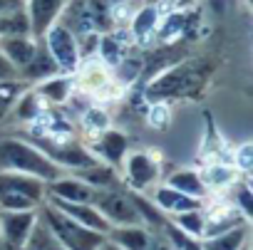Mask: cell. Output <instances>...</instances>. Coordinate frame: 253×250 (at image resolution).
I'll use <instances>...</instances> for the list:
<instances>
[{
    "label": "cell",
    "instance_id": "e0dca14e",
    "mask_svg": "<svg viewBox=\"0 0 253 250\" xmlns=\"http://www.w3.org/2000/svg\"><path fill=\"white\" fill-rule=\"evenodd\" d=\"M84 5L94 33L104 35L114 30V0H84Z\"/></svg>",
    "mask_w": 253,
    "mask_h": 250
},
{
    "label": "cell",
    "instance_id": "1f68e13d",
    "mask_svg": "<svg viewBox=\"0 0 253 250\" xmlns=\"http://www.w3.org/2000/svg\"><path fill=\"white\" fill-rule=\"evenodd\" d=\"M13 79H18V67L5 55H0V82H13Z\"/></svg>",
    "mask_w": 253,
    "mask_h": 250
},
{
    "label": "cell",
    "instance_id": "52a82bcc",
    "mask_svg": "<svg viewBox=\"0 0 253 250\" xmlns=\"http://www.w3.org/2000/svg\"><path fill=\"white\" fill-rule=\"evenodd\" d=\"M35 211H5L0 208V240L10 250L25 248V240L35 223Z\"/></svg>",
    "mask_w": 253,
    "mask_h": 250
},
{
    "label": "cell",
    "instance_id": "9c48e42d",
    "mask_svg": "<svg viewBox=\"0 0 253 250\" xmlns=\"http://www.w3.org/2000/svg\"><path fill=\"white\" fill-rule=\"evenodd\" d=\"M67 0H28L25 3V15H28V28L35 40H42L47 28L60 20V13Z\"/></svg>",
    "mask_w": 253,
    "mask_h": 250
},
{
    "label": "cell",
    "instance_id": "7402d4cb",
    "mask_svg": "<svg viewBox=\"0 0 253 250\" xmlns=\"http://www.w3.org/2000/svg\"><path fill=\"white\" fill-rule=\"evenodd\" d=\"M25 250H67V248L50 233V228L42 220L35 218L33 230H30V235L25 240Z\"/></svg>",
    "mask_w": 253,
    "mask_h": 250
},
{
    "label": "cell",
    "instance_id": "3957f363",
    "mask_svg": "<svg viewBox=\"0 0 253 250\" xmlns=\"http://www.w3.org/2000/svg\"><path fill=\"white\" fill-rule=\"evenodd\" d=\"M40 220L50 228V233L67 248V250H97L104 243V233L89 230L82 223L72 220L70 215H65L62 211L47 206H40Z\"/></svg>",
    "mask_w": 253,
    "mask_h": 250
},
{
    "label": "cell",
    "instance_id": "4dcf8cb0",
    "mask_svg": "<svg viewBox=\"0 0 253 250\" xmlns=\"http://www.w3.org/2000/svg\"><path fill=\"white\" fill-rule=\"evenodd\" d=\"M147 119H149V124H152L154 129H167V127H169V119H171L169 107H167V104H162V102L152 104V107H149V111H147Z\"/></svg>",
    "mask_w": 253,
    "mask_h": 250
},
{
    "label": "cell",
    "instance_id": "ffe728a7",
    "mask_svg": "<svg viewBox=\"0 0 253 250\" xmlns=\"http://www.w3.org/2000/svg\"><path fill=\"white\" fill-rule=\"evenodd\" d=\"M72 79H67V77H47L35 92H38V97L40 99H45V102H50V104H65L67 102V97L72 94Z\"/></svg>",
    "mask_w": 253,
    "mask_h": 250
},
{
    "label": "cell",
    "instance_id": "9a60e30c",
    "mask_svg": "<svg viewBox=\"0 0 253 250\" xmlns=\"http://www.w3.org/2000/svg\"><path fill=\"white\" fill-rule=\"evenodd\" d=\"M47 188V193H52V196H57V198H65V201H77V203H89L92 201V193H94V188L92 186H87L82 179H77V176H67V179H55V181H50V183H45Z\"/></svg>",
    "mask_w": 253,
    "mask_h": 250
},
{
    "label": "cell",
    "instance_id": "d4e9b609",
    "mask_svg": "<svg viewBox=\"0 0 253 250\" xmlns=\"http://www.w3.org/2000/svg\"><path fill=\"white\" fill-rule=\"evenodd\" d=\"M236 176H238L236 169H231V166H226V164H211V166H206V171L201 174L206 188H223V186H231V183L236 181Z\"/></svg>",
    "mask_w": 253,
    "mask_h": 250
},
{
    "label": "cell",
    "instance_id": "4316f807",
    "mask_svg": "<svg viewBox=\"0 0 253 250\" xmlns=\"http://www.w3.org/2000/svg\"><path fill=\"white\" fill-rule=\"evenodd\" d=\"M82 127H84L87 134L97 137V134H102V132L109 127V116H107L104 109H99V107H89V109L82 114Z\"/></svg>",
    "mask_w": 253,
    "mask_h": 250
},
{
    "label": "cell",
    "instance_id": "484cf974",
    "mask_svg": "<svg viewBox=\"0 0 253 250\" xmlns=\"http://www.w3.org/2000/svg\"><path fill=\"white\" fill-rule=\"evenodd\" d=\"M174 220H176V228L191 238H199L201 230H204V215L196 211H184V213H174Z\"/></svg>",
    "mask_w": 253,
    "mask_h": 250
},
{
    "label": "cell",
    "instance_id": "d6a6232c",
    "mask_svg": "<svg viewBox=\"0 0 253 250\" xmlns=\"http://www.w3.org/2000/svg\"><path fill=\"white\" fill-rule=\"evenodd\" d=\"M238 193H236V206H241V211H243V215H246V220L251 218V188L248 186H243V188H236Z\"/></svg>",
    "mask_w": 253,
    "mask_h": 250
},
{
    "label": "cell",
    "instance_id": "277c9868",
    "mask_svg": "<svg viewBox=\"0 0 253 250\" xmlns=\"http://www.w3.org/2000/svg\"><path fill=\"white\" fill-rule=\"evenodd\" d=\"M75 74H77V87H80L84 94H92V97H97V99H114V97H119L122 89H124V87L114 79L112 67L104 65L97 55H87V57L77 65Z\"/></svg>",
    "mask_w": 253,
    "mask_h": 250
},
{
    "label": "cell",
    "instance_id": "d6986e66",
    "mask_svg": "<svg viewBox=\"0 0 253 250\" xmlns=\"http://www.w3.org/2000/svg\"><path fill=\"white\" fill-rule=\"evenodd\" d=\"M248 243V225L241 223L226 233H218V235H211L206 238L201 245V250H241L243 245Z\"/></svg>",
    "mask_w": 253,
    "mask_h": 250
},
{
    "label": "cell",
    "instance_id": "603a6c76",
    "mask_svg": "<svg viewBox=\"0 0 253 250\" xmlns=\"http://www.w3.org/2000/svg\"><path fill=\"white\" fill-rule=\"evenodd\" d=\"M159 28V10L157 5H144L132 20V35L139 40H149Z\"/></svg>",
    "mask_w": 253,
    "mask_h": 250
},
{
    "label": "cell",
    "instance_id": "44dd1931",
    "mask_svg": "<svg viewBox=\"0 0 253 250\" xmlns=\"http://www.w3.org/2000/svg\"><path fill=\"white\" fill-rule=\"evenodd\" d=\"M167 186H171V188H176L186 196H194V198H204L209 193L201 174H196V171H176V174L169 176Z\"/></svg>",
    "mask_w": 253,
    "mask_h": 250
},
{
    "label": "cell",
    "instance_id": "d590c367",
    "mask_svg": "<svg viewBox=\"0 0 253 250\" xmlns=\"http://www.w3.org/2000/svg\"><path fill=\"white\" fill-rule=\"evenodd\" d=\"M97 250H122V248H119L117 243H112L109 238H104V243H102V245H99Z\"/></svg>",
    "mask_w": 253,
    "mask_h": 250
},
{
    "label": "cell",
    "instance_id": "7a4b0ae2",
    "mask_svg": "<svg viewBox=\"0 0 253 250\" xmlns=\"http://www.w3.org/2000/svg\"><path fill=\"white\" fill-rule=\"evenodd\" d=\"M0 171L30 174V176H38L45 183L62 176L60 164H55L38 146H30V144L18 142V139H3L0 142Z\"/></svg>",
    "mask_w": 253,
    "mask_h": 250
},
{
    "label": "cell",
    "instance_id": "cb8c5ba5",
    "mask_svg": "<svg viewBox=\"0 0 253 250\" xmlns=\"http://www.w3.org/2000/svg\"><path fill=\"white\" fill-rule=\"evenodd\" d=\"M142 72H144V60H139V57H122L119 65L112 67V74H114V79H117L122 87L134 84Z\"/></svg>",
    "mask_w": 253,
    "mask_h": 250
},
{
    "label": "cell",
    "instance_id": "e575fe53",
    "mask_svg": "<svg viewBox=\"0 0 253 250\" xmlns=\"http://www.w3.org/2000/svg\"><path fill=\"white\" fill-rule=\"evenodd\" d=\"M25 8V0H0V15H8V13H18Z\"/></svg>",
    "mask_w": 253,
    "mask_h": 250
},
{
    "label": "cell",
    "instance_id": "83f0119b",
    "mask_svg": "<svg viewBox=\"0 0 253 250\" xmlns=\"http://www.w3.org/2000/svg\"><path fill=\"white\" fill-rule=\"evenodd\" d=\"M10 33H30L25 8H23V10H18V13L0 15V35H10Z\"/></svg>",
    "mask_w": 253,
    "mask_h": 250
},
{
    "label": "cell",
    "instance_id": "836d02e7",
    "mask_svg": "<svg viewBox=\"0 0 253 250\" xmlns=\"http://www.w3.org/2000/svg\"><path fill=\"white\" fill-rule=\"evenodd\" d=\"M236 166L241 171H248L251 169V144H243L236 149Z\"/></svg>",
    "mask_w": 253,
    "mask_h": 250
},
{
    "label": "cell",
    "instance_id": "6da1fadb",
    "mask_svg": "<svg viewBox=\"0 0 253 250\" xmlns=\"http://www.w3.org/2000/svg\"><path fill=\"white\" fill-rule=\"evenodd\" d=\"M211 62L209 60H189V62H176L167 70H162V74L157 79L149 82L147 87V97L152 102H162L167 97H186V94H196L209 74H211Z\"/></svg>",
    "mask_w": 253,
    "mask_h": 250
},
{
    "label": "cell",
    "instance_id": "30bf717a",
    "mask_svg": "<svg viewBox=\"0 0 253 250\" xmlns=\"http://www.w3.org/2000/svg\"><path fill=\"white\" fill-rule=\"evenodd\" d=\"M0 193H15V196L30 198L33 203H40L45 198V181L30 174L0 171Z\"/></svg>",
    "mask_w": 253,
    "mask_h": 250
},
{
    "label": "cell",
    "instance_id": "5b68a950",
    "mask_svg": "<svg viewBox=\"0 0 253 250\" xmlns=\"http://www.w3.org/2000/svg\"><path fill=\"white\" fill-rule=\"evenodd\" d=\"M89 203L112 225H139V223H144L142 213H139V208H137V203L132 198V193L119 191L117 186L114 188H94Z\"/></svg>",
    "mask_w": 253,
    "mask_h": 250
},
{
    "label": "cell",
    "instance_id": "ac0fdd59",
    "mask_svg": "<svg viewBox=\"0 0 253 250\" xmlns=\"http://www.w3.org/2000/svg\"><path fill=\"white\" fill-rule=\"evenodd\" d=\"M60 70H57V65H55V60L50 57V52L45 50V47H38V52H35V57L25 65V67H20L18 70V77H23V79H30V82H38V79H47V77H55Z\"/></svg>",
    "mask_w": 253,
    "mask_h": 250
},
{
    "label": "cell",
    "instance_id": "4fadbf2b",
    "mask_svg": "<svg viewBox=\"0 0 253 250\" xmlns=\"http://www.w3.org/2000/svg\"><path fill=\"white\" fill-rule=\"evenodd\" d=\"M89 151L102 159L104 164L109 166H119V161L124 159L126 154V137L122 132H114V129H104L102 134L94 137V146H89Z\"/></svg>",
    "mask_w": 253,
    "mask_h": 250
},
{
    "label": "cell",
    "instance_id": "f1b7e54d",
    "mask_svg": "<svg viewBox=\"0 0 253 250\" xmlns=\"http://www.w3.org/2000/svg\"><path fill=\"white\" fill-rule=\"evenodd\" d=\"M184 30H186V18H184L181 13H176V15H169V18L164 20V25L154 30V35H159V40H164V42H171L174 35L179 37Z\"/></svg>",
    "mask_w": 253,
    "mask_h": 250
},
{
    "label": "cell",
    "instance_id": "8992f818",
    "mask_svg": "<svg viewBox=\"0 0 253 250\" xmlns=\"http://www.w3.org/2000/svg\"><path fill=\"white\" fill-rule=\"evenodd\" d=\"M45 40V50L50 52V57L55 60L57 70L65 74H72L80 65V45L77 37L62 25V23H52L47 28V33L42 35Z\"/></svg>",
    "mask_w": 253,
    "mask_h": 250
},
{
    "label": "cell",
    "instance_id": "8d00e7d4",
    "mask_svg": "<svg viewBox=\"0 0 253 250\" xmlns=\"http://www.w3.org/2000/svg\"><path fill=\"white\" fill-rule=\"evenodd\" d=\"M241 250H248V243H246V245H243V248H241Z\"/></svg>",
    "mask_w": 253,
    "mask_h": 250
},
{
    "label": "cell",
    "instance_id": "2e32d148",
    "mask_svg": "<svg viewBox=\"0 0 253 250\" xmlns=\"http://www.w3.org/2000/svg\"><path fill=\"white\" fill-rule=\"evenodd\" d=\"M154 203L159 211H167V213H184V211H196L201 208V198H194V196H186L171 186H159L157 193H154Z\"/></svg>",
    "mask_w": 253,
    "mask_h": 250
},
{
    "label": "cell",
    "instance_id": "f546056e",
    "mask_svg": "<svg viewBox=\"0 0 253 250\" xmlns=\"http://www.w3.org/2000/svg\"><path fill=\"white\" fill-rule=\"evenodd\" d=\"M40 114V97L38 92H25L18 102V116L25 119V121H33L35 116Z\"/></svg>",
    "mask_w": 253,
    "mask_h": 250
},
{
    "label": "cell",
    "instance_id": "7c38bea8",
    "mask_svg": "<svg viewBox=\"0 0 253 250\" xmlns=\"http://www.w3.org/2000/svg\"><path fill=\"white\" fill-rule=\"evenodd\" d=\"M124 166H126V179H129L132 188H137V191L152 186V183L159 179V166H157V161H154L149 154H144V151L129 154Z\"/></svg>",
    "mask_w": 253,
    "mask_h": 250
},
{
    "label": "cell",
    "instance_id": "5bb4252c",
    "mask_svg": "<svg viewBox=\"0 0 253 250\" xmlns=\"http://www.w3.org/2000/svg\"><path fill=\"white\" fill-rule=\"evenodd\" d=\"M107 238L112 243H117L122 250H149L154 233H149L144 228V223H139V225H112Z\"/></svg>",
    "mask_w": 253,
    "mask_h": 250
},
{
    "label": "cell",
    "instance_id": "ba28073f",
    "mask_svg": "<svg viewBox=\"0 0 253 250\" xmlns=\"http://www.w3.org/2000/svg\"><path fill=\"white\" fill-rule=\"evenodd\" d=\"M47 203L52 206V208H57V211H62L65 215H70L72 220H77V223H82L84 228H89V230H97V233H109V228H112V223L92 206V203H77V201H65V198H57V196H52V193H47Z\"/></svg>",
    "mask_w": 253,
    "mask_h": 250
},
{
    "label": "cell",
    "instance_id": "8fae6325",
    "mask_svg": "<svg viewBox=\"0 0 253 250\" xmlns=\"http://www.w3.org/2000/svg\"><path fill=\"white\" fill-rule=\"evenodd\" d=\"M38 52V42L30 33H10L0 35V55H5L18 70L25 67Z\"/></svg>",
    "mask_w": 253,
    "mask_h": 250
}]
</instances>
